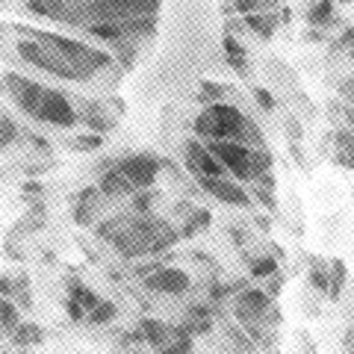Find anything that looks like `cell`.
Wrapping results in <instances>:
<instances>
[{"label":"cell","mask_w":354,"mask_h":354,"mask_svg":"<svg viewBox=\"0 0 354 354\" xmlns=\"http://www.w3.org/2000/svg\"><path fill=\"white\" fill-rule=\"evenodd\" d=\"M15 53L27 68L48 74L53 80L88 83L113 65V53L92 41L59 36L48 30H27L15 41Z\"/></svg>","instance_id":"1"},{"label":"cell","mask_w":354,"mask_h":354,"mask_svg":"<svg viewBox=\"0 0 354 354\" xmlns=\"http://www.w3.org/2000/svg\"><path fill=\"white\" fill-rule=\"evenodd\" d=\"M21 6L32 18L83 32L104 24H142L160 15V0H21Z\"/></svg>","instance_id":"2"},{"label":"cell","mask_w":354,"mask_h":354,"mask_svg":"<svg viewBox=\"0 0 354 354\" xmlns=\"http://www.w3.org/2000/svg\"><path fill=\"white\" fill-rule=\"evenodd\" d=\"M95 234L127 260L157 257V254L171 251L180 242V230L171 221H165L153 213H133V209L101 218L95 225Z\"/></svg>","instance_id":"3"},{"label":"cell","mask_w":354,"mask_h":354,"mask_svg":"<svg viewBox=\"0 0 354 354\" xmlns=\"http://www.w3.org/2000/svg\"><path fill=\"white\" fill-rule=\"evenodd\" d=\"M0 95L12 106H18L27 118L39 121L44 127H77V104L57 86H44L27 74L6 71L0 77Z\"/></svg>","instance_id":"4"},{"label":"cell","mask_w":354,"mask_h":354,"mask_svg":"<svg viewBox=\"0 0 354 354\" xmlns=\"http://www.w3.org/2000/svg\"><path fill=\"white\" fill-rule=\"evenodd\" d=\"M192 133L201 142H242V145L266 148L260 127L242 113L239 106L221 101L209 104L192 118Z\"/></svg>","instance_id":"5"},{"label":"cell","mask_w":354,"mask_h":354,"mask_svg":"<svg viewBox=\"0 0 354 354\" xmlns=\"http://www.w3.org/2000/svg\"><path fill=\"white\" fill-rule=\"evenodd\" d=\"M207 148L225 169V174L239 180L242 186L245 183L254 186L266 174H272L274 157L269 148H254V145H242V142H207Z\"/></svg>","instance_id":"6"},{"label":"cell","mask_w":354,"mask_h":354,"mask_svg":"<svg viewBox=\"0 0 354 354\" xmlns=\"http://www.w3.org/2000/svg\"><path fill=\"white\" fill-rule=\"evenodd\" d=\"M115 169L127 177V183H130L136 192H145V189H153V183L160 180L162 162H160L157 153L136 151V153H124V157H115Z\"/></svg>","instance_id":"7"},{"label":"cell","mask_w":354,"mask_h":354,"mask_svg":"<svg viewBox=\"0 0 354 354\" xmlns=\"http://www.w3.org/2000/svg\"><path fill=\"white\" fill-rule=\"evenodd\" d=\"M121 113H124V109H121L118 101H115V106H109L106 101H80L77 104V124L88 127V133L106 136V133L118 124Z\"/></svg>","instance_id":"8"},{"label":"cell","mask_w":354,"mask_h":354,"mask_svg":"<svg viewBox=\"0 0 354 354\" xmlns=\"http://www.w3.org/2000/svg\"><path fill=\"white\" fill-rule=\"evenodd\" d=\"M142 281H145V290L157 295H183L192 286L189 272L177 269V266H153V269H145L142 272Z\"/></svg>","instance_id":"9"},{"label":"cell","mask_w":354,"mask_h":354,"mask_svg":"<svg viewBox=\"0 0 354 354\" xmlns=\"http://www.w3.org/2000/svg\"><path fill=\"white\" fill-rule=\"evenodd\" d=\"M269 310H272V298L269 292H263V290H242L236 295V301H234V313L242 325H245L248 330H254L260 322H266V316H269Z\"/></svg>","instance_id":"10"},{"label":"cell","mask_w":354,"mask_h":354,"mask_svg":"<svg viewBox=\"0 0 354 354\" xmlns=\"http://www.w3.org/2000/svg\"><path fill=\"white\" fill-rule=\"evenodd\" d=\"M198 186L207 192V195H213L216 201L221 204H227V207H251V189H245L239 180H234V177H227V174H221V177H204V180H198Z\"/></svg>","instance_id":"11"},{"label":"cell","mask_w":354,"mask_h":354,"mask_svg":"<svg viewBox=\"0 0 354 354\" xmlns=\"http://www.w3.org/2000/svg\"><path fill=\"white\" fill-rule=\"evenodd\" d=\"M183 165H186V171H189L195 180H204V177H221V174H225V169L218 165V160L209 153L207 142H201V139L183 142Z\"/></svg>","instance_id":"12"},{"label":"cell","mask_w":354,"mask_h":354,"mask_svg":"<svg viewBox=\"0 0 354 354\" xmlns=\"http://www.w3.org/2000/svg\"><path fill=\"white\" fill-rule=\"evenodd\" d=\"M106 201V198L101 195V189L97 186H86L83 192H77L74 195V201H71V216L77 225H86V227H95L97 221V213H101V204Z\"/></svg>","instance_id":"13"},{"label":"cell","mask_w":354,"mask_h":354,"mask_svg":"<svg viewBox=\"0 0 354 354\" xmlns=\"http://www.w3.org/2000/svg\"><path fill=\"white\" fill-rule=\"evenodd\" d=\"M97 189H101L104 198H130L136 195V189L127 183V177L115 169V160H106L101 165V174H97Z\"/></svg>","instance_id":"14"},{"label":"cell","mask_w":354,"mask_h":354,"mask_svg":"<svg viewBox=\"0 0 354 354\" xmlns=\"http://www.w3.org/2000/svg\"><path fill=\"white\" fill-rule=\"evenodd\" d=\"M221 50H225V59H227L230 68L236 71V77L248 80L251 77V57H248L245 44H242L234 32H225V39H221Z\"/></svg>","instance_id":"15"},{"label":"cell","mask_w":354,"mask_h":354,"mask_svg":"<svg viewBox=\"0 0 354 354\" xmlns=\"http://www.w3.org/2000/svg\"><path fill=\"white\" fill-rule=\"evenodd\" d=\"M139 337L145 339L148 346H153L160 351L165 342L174 337V325L162 322V319H142V322H139ZM157 351H153V354H157Z\"/></svg>","instance_id":"16"},{"label":"cell","mask_w":354,"mask_h":354,"mask_svg":"<svg viewBox=\"0 0 354 354\" xmlns=\"http://www.w3.org/2000/svg\"><path fill=\"white\" fill-rule=\"evenodd\" d=\"M334 162L354 171V130L351 127L334 130Z\"/></svg>","instance_id":"17"},{"label":"cell","mask_w":354,"mask_h":354,"mask_svg":"<svg viewBox=\"0 0 354 354\" xmlns=\"http://www.w3.org/2000/svg\"><path fill=\"white\" fill-rule=\"evenodd\" d=\"M242 24H245L254 36H260L266 41V39H272L274 32H278L281 18H278V12H257V15H245L242 18Z\"/></svg>","instance_id":"18"},{"label":"cell","mask_w":354,"mask_h":354,"mask_svg":"<svg viewBox=\"0 0 354 354\" xmlns=\"http://www.w3.org/2000/svg\"><path fill=\"white\" fill-rule=\"evenodd\" d=\"M180 328L186 330V334H192V337L207 334V330L213 328V316H209V310H207L204 304H195V307L186 310V316H183Z\"/></svg>","instance_id":"19"},{"label":"cell","mask_w":354,"mask_h":354,"mask_svg":"<svg viewBox=\"0 0 354 354\" xmlns=\"http://www.w3.org/2000/svg\"><path fill=\"white\" fill-rule=\"evenodd\" d=\"M9 339H12L15 348H32V346H41L44 330H41V325H36V322H21V325L12 330V334H9Z\"/></svg>","instance_id":"20"},{"label":"cell","mask_w":354,"mask_h":354,"mask_svg":"<svg viewBox=\"0 0 354 354\" xmlns=\"http://www.w3.org/2000/svg\"><path fill=\"white\" fill-rule=\"evenodd\" d=\"M209 221H213V216H209L207 209L189 207V216L180 221V227H177V230H180V236H195V234H201V230L209 227Z\"/></svg>","instance_id":"21"},{"label":"cell","mask_w":354,"mask_h":354,"mask_svg":"<svg viewBox=\"0 0 354 354\" xmlns=\"http://www.w3.org/2000/svg\"><path fill=\"white\" fill-rule=\"evenodd\" d=\"M334 12H337V6H334V0H310V6H307V21L313 27H325L334 21Z\"/></svg>","instance_id":"22"},{"label":"cell","mask_w":354,"mask_h":354,"mask_svg":"<svg viewBox=\"0 0 354 354\" xmlns=\"http://www.w3.org/2000/svg\"><path fill=\"white\" fill-rule=\"evenodd\" d=\"M192 348H195V337L186 334L180 325H174V337L165 342L157 354H192Z\"/></svg>","instance_id":"23"},{"label":"cell","mask_w":354,"mask_h":354,"mask_svg":"<svg viewBox=\"0 0 354 354\" xmlns=\"http://www.w3.org/2000/svg\"><path fill=\"white\" fill-rule=\"evenodd\" d=\"M24 136L18 127V121L9 115V113H0V151H6V148H12L15 142Z\"/></svg>","instance_id":"24"},{"label":"cell","mask_w":354,"mask_h":354,"mask_svg":"<svg viewBox=\"0 0 354 354\" xmlns=\"http://www.w3.org/2000/svg\"><path fill=\"white\" fill-rule=\"evenodd\" d=\"M0 322H3V334L9 337L12 330L24 322L21 319V307L12 301V298H0Z\"/></svg>","instance_id":"25"},{"label":"cell","mask_w":354,"mask_h":354,"mask_svg":"<svg viewBox=\"0 0 354 354\" xmlns=\"http://www.w3.org/2000/svg\"><path fill=\"white\" fill-rule=\"evenodd\" d=\"M230 6L245 18V15H257V12H272L274 6H281V0H230Z\"/></svg>","instance_id":"26"},{"label":"cell","mask_w":354,"mask_h":354,"mask_svg":"<svg viewBox=\"0 0 354 354\" xmlns=\"http://www.w3.org/2000/svg\"><path fill=\"white\" fill-rule=\"evenodd\" d=\"M328 278H330L328 295L330 298H339V290H342V283H346V263H342V260H330L328 263Z\"/></svg>","instance_id":"27"},{"label":"cell","mask_w":354,"mask_h":354,"mask_svg":"<svg viewBox=\"0 0 354 354\" xmlns=\"http://www.w3.org/2000/svg\"><path fill=\"white\" fill-rule=\"evenodd\" d=\"M115 316H118L115 304H113V301H101V304H97V307L92 310V313L86 316V322H88V325H109Z\"/></svg>","instance_id":"28"},{"label":"cell","mask_w":354,"mask_h":354,"mask_svg":"<svg viewBox=\"0 0 354 354\" xmlns=\"http://www.w3.org/2000/svg\"><path fill=\"white\" fill-rule=\"evenodd\" d=\"M227 95L225 86L218 83H201V88H198V101H201V106H209V104H221Z\"/></svg>","instance_id":"29"},{"label":"cell","mask_w":354,"mask_h":354,"mask_svg":"<svg viewBox=\"0 0 354 354\" xmlns=\"http://www.w3.org/2000/svg\"><path fill=\"white\" fill-rule=\"evenodd\" d=\"M68 145L74 148V151H80V153H86V151H97L104 145V136H97V133H77V136L68 142Z\"/></svg>","instance_id":"30"},{"label":"cell","mask_w":354,"mask_h":354,"mask_svg":"<svg viewBox=\"0 0 354 354\" xmlns=\"http://www.w3.org/2000/svg\"><path fill=\"white\" fill-rule=\"evenodd\" d=\"M310 283H313L316 290H322V292H328V290H330L328 263H322V260H313V263H310Z\"/></svg>","instance_id":"31"},{"label":"cell","mask_w":354,"mask_h":354,"mask_svg":"<svg viewBox=\"0 0 354 354\" xmlns=\"http://www.w3.org/2000/svg\"><path fill=\"white\" fill-rule=\"evenodd\" d=\"M133 201H130V209L133 213H153V204H157V192H136V195H130Z\"/></svg>","instance_id":"32"},{"label":"cell","mask_w":354,"mask_h":354,"mask_svg":"<svg viewBox=\"0 0 354 354\" xmlns=\"http://www.w3.org/2000/svg\"><path fill=\"white\" fill-rule=\"evenodd\" d=\"M248 269H251L254 278H269V274L278 272V263H274L272 257H254L248 263Z\"/></svg>","instance_id":"33"},{"label":"cell","mask_w":354,"mask_h":354,"mask_svg":"<svg viewBox=\"0 0 354 354\" xmlns=\"http://www.w3.org/2000/svg\"><path fill=\"white\" fill-rule=\"evenodd\" d=\"M251 92H254V101L260 104V109H263V113H274V109H278V97H274V95L269 92V88H263V86H254Z\"/></svg>","instance_id":"34"},{"label":"cell","mask_w":354,"mask_h":354,"mask_svg":"<svg viewBox=\"0 0 354 354\" xmlns=\"http://www.w3.org/2000/svg\"><path fill=\"white\" fill-rule=\"evenodd\" d=\"M342 113H346V118H348V124H351V130H354V106H346V109H342Z\"/></svg>","instance_id":"35"},{"label":"cell","mask_w":354,"mask_h":354,"mask_svg":"<svg viewBox=\"0 0 354 354\" xmlns=\"http://www.w3.org/2000/svg\"><path fill=\"white\" fill-rule=\"evenodd\" d=\"M346 95L351 97V106H354V80H351V86H346Z\"/></svg>","instance_id":"36"},{"label":"cell","mask_w":354,"mask_h":354,"mask_svg":"<svg viewBox=\"0 0 354 354\" xmlns=\"http://www.w3.org/2000/svg\"><path fill=\"white\" fill-rule=\"evenodd\" d=\"M3 337H6V334H3V322H0V339H3Z\"/></svg>","instance_id":"37"},{"label":"cell","mask_w":354,"mask_h":354,"mask_svg":"<svg viewBox=\"0 0 354 354\" xmlns=\"http://www.w3.org/2000/svg\"><path fill=\"white\" fill-rule=\"evenodd\" d=\"M351 57H354V48H351Z\"/></svg>","instance_id":"38"},{"label":"cell","mask_w":354,"mask_h":354,"mask_svg":"<svg viewBox=\"0 0 354 354\" xmlns=\"http://www.w3.org/2000/svg\"><path fill=\"white\" fill-rule=\"evenodd\" d=\"M342 3H348V0H342Z\"/></svg>","instance_id":"39"}]
</instances>
